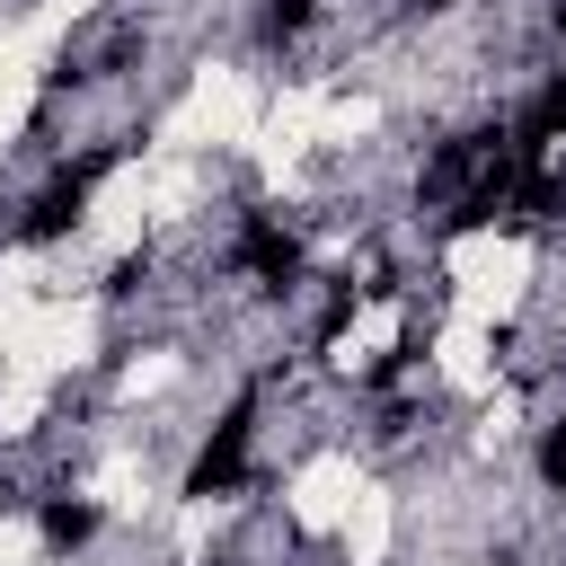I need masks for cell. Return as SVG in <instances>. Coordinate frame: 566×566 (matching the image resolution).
<instances>
[{"label": "cell", "instance_id": "cell-1", "mask_svg": "<svg viewBox=\"0 0 566 566\" xmlns=\"http://www.w3.org/2000/svg\"><path fill=\"white\" fill-rule=\"evenodd\" d=\"M35 531H44L53 557H80L97 539V504L88 495H35Z\"/></svg>", "mask_w": 566, "mask_h": 566}, {"label": "cell", "instance_id": "cell-2", "mask_svg": "<svg viewBox=\"0 0 566 566\" xmlns=\"http://www.w3.org/2000/svg\"><path fill=\"white\" fill-rule=\"evenodd\" d=\"M539 486H548V495H566V416H548V424H539Z\"/></svg>", "mask_w": 566, "mask_h": 566}, {"label": "cell", "instance_id": "cell-3", "mask_svg": "<svg viewBox=\"0 0 566 566\" xmlns=\"http://www.w3.org/2000/svg\"><path fill=\"white\" fill-rule=\"evenodd\" d=\"M0 212H9V195H0Z\"/></svg>", "mask_w": 566, "mask_h": 566}]
</instances>
